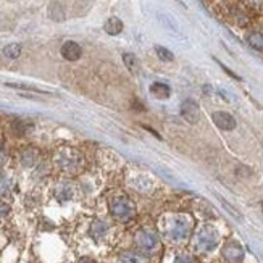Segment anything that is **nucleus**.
Segmentation results:
<instances>
[{
    "label": "nucleus",
    "instance_id": "1",
    "mask_svg": "<svg viewBox=\"0 0 263 263\" xmlns=\"http://www.w3.org/2000/svg\"><path fill=\"white\" fill-rule=\"evenodd\" d=\"M161 229L171 242H184L192 231V220L188 215H170L161 218Z\"/></svg>",
    "mask_w": 263,
    "mask_h": 263
},
{
    "label": "nucleus",
    "instance_id": "2",
    "mask_svg": "<svg viewBox=\"0 0 263 263\" xmlns=\"http://www.w3.org/2000/svg\"><path fill=\"white\" fill-rule=\"evenodd\" d=\"M53 161H55V165L62 171L67 173H78L84 165L81 153L76 149H70V147L58 149L55 152V155H53Z\"/></svg>",
    "mask_w": 263,
    "mask_h": 263
},
{
    "label": "nucleus",
    "instance_id": "3",
    "mask_svg": "<svg viewBox=\"0 0 263 263\" xmlns=\"http://www.w3.org/2000/svg\"><path fill=\"white\" fill-rule=\"evenodd\" d=\"M220 242V234L213 226H202L194 236V246L199 252H212Z\"/></svg>",
    "mask_w": 263,
    "mask_h": 263
},
{
    "label": "nucleus",
    "instance_id": "4",
    "mask_svg": "<svg viewBox=\"0 0 263 263\" xmlns=\"http://www.w3.org/2000/svg\"><path fill=\"white\" fill-rule=\"evenodd\" d=\"M110 213L113 215V218H116L118 221H129L134 218L136 208H134V204L131 202L128 197L118 195L110 202Z\"/></svg>",
    "mask_w": 263,
    "mask_h": 263
},
{
    "label": "nucleus",
    "instance_id": "5",
    "mask_svg": "<svg viewBox=\"0 0 263 263\" xmlns=\"http://www.w3.org/2000/svg\"><path fill=\"white\" fill-rule=\"evenodd\" d=\"M136 246L144 252H153L160 246V237L152 229H140L136 233Z\"/></svg>",
    "mask_w": 263,
    "mask_h": 263
},
{
    "label": "nucleus",
    "instance_id": "6",
    "mask_svg": "<svg viewBox=\"0 0 263 263\" xmlns=\"http://www.w3.org/2000/svg\"><path fill=\"white\" fill-rule=\"evenodd\" d=\"M181 116L188 122L189 125H197L200 119V107L192 98H188L181 104Z\"/></svg>",
    "mask_w": 263,
    "mask_h": 263
},
{
    "label": "nucleus",
    "instance_id": "7",
    "mask_svg": "<svg viewBox=\"0 0 263 263\" xmlns=\"http://www.w3.org/2000/svg\"><path fill=\"white\" fill-rule=\"evenodd\" d=\"M221 254L229 263H240L244 260V249L239 242H236V240H229V242H226L221 250Z\"/></svg>",
    "mask_w": 263,
    "mask_h": 263
},
{
    "label": "nucleus",
    "instance_id": "8",
    "mask_svg": "<svg viewBox=\"0 0 263 263\" xmlns=\"http://www.w3.org/2000/svg\"><path fill=\"white\" fill-rule=\"evenodd\" d=\"M62 57L65 60H68V62H76V60H79L81 55H83V49L78 42H74V41H67L62 46Z\"/></svg>",
    "mask_w": 263,
    "mask_h": 263
},
{
    "label": "nucleus",
    "instance_id": "9",
    "mask_svg": "<svg viewBox=\"0 0 263 263\" xmlns=\"http://www.w3.org/2000/svg\"><path fill=\"white\" fill-rule=\"evenodd\" d=\"M213 123L223 131H233L236 128V118L228 112H215L212 115Z\"/></svg>",
    "mask_w": 263,
    "mask_h": 263
},
{
    "label": "nucleus",
    "instance_id": "10",
    "mask_svg": "<svg viewBox=\"0 0 263 263\" xmlns=\"http://www.w3.org/2000/svg\"><path fill=\"white\" fill-rule=\"evenodd\" d=\"M149 92L152 97H155L157 100H165V98H168L171 95V89L170 86L165 84V83H152L150 87H149Z\"/></svg>",
    "mask_w": 263,
    "mask_h": 263
},
{
    "label": "nucleus",
    "instance_id": "11",
    "mask_svg": "<svg viewBox=\"0 0 263 263\" xmlns=\"http://www.w3.org/2000/svg\"><path fill=\"white\" fill-rule=\"evenodd\" d=\"M125 25H123V21L119 19L118 16H110L108 18L105 23H104V29L107 34H110V36H118V34H122V31H123Z\"/></svg>",
    "mask_w": 263,
    "mask_h": 263
},
{
    "label": "nucleus",
    "instance_id": "12",
    "mask_svg": "<svg viewBox=\"0 0 263 263\" xmlns=\"http://www.w3.org/2000/svg\"><path fill=\"white\" fill-rule=\"evenodd\" d=\"M122 263H149V258L144 254H139L134 250H126L123 254H119Z\"/></svg>",
    "mask_w": 263,
    "mask_h": 263
},
{
    "label": "nucleus",
    "instance_id": "13",
    "mask_svg": "<svg viewBox=\"0 0 263 263\" xmlns=\"http://www.w3.org/2000/svg\"><path fill=\"white\" fill-rule=\"evenodd\" d=\"M74 191H73V186L70 183H60L55 189V195L60 202H68L71 197H73Z\"/></svg>",
    "mask_w": 263,
    "mask_h": 263
},
{
    "label": "nucleus",
    "instance_id": "14",
    "mask_svg": "<svg viewBox=\"0 0 263 263\" xmlns=\"http://www.w3.org/2000/svg\"><path fill=\"white\" fill-rule=\"evenodd\" d=\"M108 233V223H105L104 220H95L91 226V236L94 239H102L104 236H107Z\"/></svg>",
    "mask_w": 263,
    "mask_h": 263
},
{
    "label": "nucleus",
    "instance_id": "15",
    "mask_svg": "<svg viewBox=\"0 0 263 263\" xmlns=\"http://www.w3.org/2000/svg\"><path fill=\"white\" fill-rule=\"evenodd\" d=\"M49 16L53 21H63L65 19V10L62 8V5L58 2H52L49 5Z\"/></svg>",
    "mask_w": 263,
    "mask_h": 263
},
{
    "label": "nucleus",
    "instance_id": "16",
    "mask_svg": "<svg viewBox=\"0 0 263 263\" xmlns=\"http://www.w3.org/2000/svg\"><path fill=\"white\" fill-rule=\"evenodd\" d=\"M247 44L255 50H263V34L261 32H250L247 36Z\"/></svg>",
    "mask_w": 263,
    "mask_h": 263
},
{
    "label": "nucleus",
    "instance_id": "17",
    "mask_svg": "<svg viewBox=\"0 0 263 263\" xmlns=\"http://www.w3.org/2000/svg\"><path fill=\"white\" fill-rule=\"evenodd\" d=\"M4 55L10 60H16L21 55V46L19 44H8V46L4 47Z\"/></svg>",
    "mask_w": 263,
    "mask_h": 263
},
{
    "label": "nucleus",
    "instance_id": "18",
    "mask_svg": "<svg viewBox=\"0 0 263 263\" xmlns=\"http://www.w3.org/2000/svg\"><path fill=\"white\" fill-rule=\"evenodd\" d=\"M123 62L131 73H136L139 70V60L134 53H123Z\"/></svg>",
    "mask_w": 263,
    "mask_h": 263
},
{
    "label": "nucleus",
    "instance_id": "19",
    "mask_svg": "<svg viewBox=\"0 0 263 263\" xmlns=\"http://www.w3.org/2000/svg\"><path fill=\"white\" fill-rule=\"evenodd\" d=\"M37 152L34 149H28L23 152V155H21V161H23L25 167H32L34 163L37 161Z\"/></svg>",
    "mask_w": 263,
    "mask_h": 263
},
{
    "label": "nucleus",
    "instance_id": "20",
    "mask_svg": "<svg viewBox=\"0 0 263 263\" xmlns=\"http://www.w3.org/2000/svg\"><path fill=\"white\" fill-rule=\"evenodd\" d=\"M155 53H157V57H158L161 62H173V60H174L173 52H171V50H168L167 47L155 46Z\"/></svg>",
    "mask_w": 263,
    "mask_h": 263
},
{
    "label": "nucleus",
    "instance_id": "21",
    "mask_svg": "<svg viewBox=\"0 0 263 263\" xmlns=\"http://www.w3.org/2000/svg\"><path fill=\"white\" fill-rule=\"evenodd\" d=\"M134 188L136 191H140V192H149L152 191V183L149 179H146L144 176H137V183L134 184Z\"/></svg>",
    "mask_w": 263,
    "mask_h": 263
},
{
    "label": "nucleus",
    "instance_id": "22",
    "mask_svg": "<svg viewBox=\"0 0 263 263\" xmlns=\"http://www.w3.org/2000/svg\"><path fill=\"white\" fill-rule=\"evenodd\" d=\"M8 87H13V89H25V91H32V92H39V94H47L46 91L39 89L34 86H28V84H13V83H7Z\"/></svg>",
    "mask_w": 263,
    "mask_h": 263
},
{
    "label": "nucleus",
    "instance_id": "23",
    "mask_svg": "<svg viewBox=\"0 0 263 263\" xmlns=\"http://www.w3.org/2000/svg\"><path fill=\"white\" fill-rule=\"evenodd\" d=\"M174 263H197V260L189 254H179L174 258Z\"/></svg>",
    "mask_w": 263,
    "mask_h": 263
},
{
    "label": "nucleus",
    "instance_id": "24",
    "mask_svg": "<svg viewBox=\"0 0 263 263\" xmlns=\"http://www.w3.org/2000/svg\"><path fill=\"white\" fill-rule=\"evenodd\" d=\"M8 212H10V207H8L5 202H0V218H2V216H7Z\"/></svg>",
    "mask_w": 263,
    "mask_h": 263
},
{
    "label": "nucleus",
    "instance_id": "25",
    "mask_svg": "<svg viewBox=\"0 0 263 263\" xmlns=\"http://www.w3.org/2000/svg\"><path fill=\"white\" fill-rule=\"evenodd\" d=\"M79 263H95V261H94L92 258H87V257H86V258H83Z\"/></svg>",
    "mask_w": 263,
    "mask_h": 263
},
{
    "label": "nucleus",
    "instance_id": "26",
    "mask_svg": "<svg viewBox=\"0 0 263 263\" xmlns=\"http://www.w3.org/2000/svg\"><path fill=\"white\" fill-rule=\"evenodd\" d=\"M252 2H255V4H258V5H263V0H252Z\"/></svg>",
    "mask_w": 263,
    "mask_h": 263
},
{
    "label": "nucleus",
    "instance_id": "27",
    "mask_svg": "<svg viewBox=\"0 0 263 263\" xmlns=\"http://www.w3.org/2000/svg\"><path fill=\"white\" fill-rule=\"evenodd\" d=\"M261 207H263V202H261Z\"/></svg>",
    "mask_w": 263,
    "mask_h": 263
}]
</instances>
